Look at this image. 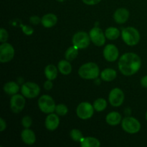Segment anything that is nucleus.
<instances>
[{
    "mask_svg": "<svg viewBox=\"0 0 147 147\" xmlns=\"http://www.w3.org/2000/svg\"><path fill=\"white\" fill-rule=\"evenodd\" d=\"M101 0H83V3H85L87 5H96L98 4Z\"/></svg>",
    "mask_w": 147,
    "mask_h": 147,
    "instance_id": "473e14b6",
    "label": "nucleus"
},
{
    "mask_svg": "<svg viewBox=\"0 0 147 147\" xmlns=\"http://www.w3.org/2000/svg\"><path fill=\"white\" fill-rule=\"evenodd\" d=\"M78 50L79 49L74 45L73 47H69L66 50L65 54L66 60H68V61H72V60H75L78 55Z\"/></svg>",
    "mask_w": 147,
    "mask_h": 147,
    "instance_id": "393cba45",
    "label": "nucleus"
},
{
    "mask_svg": "<svg viewBox=\"0 0 147 147\" xmlns=\"http://www.w3.org/2000/svg\"><path fill=\"white\" fill-rule=\"evenodd\" d=\"M55 112L59 116H65L68 112V109L65 104H58L56 106Z\"/></svg>",
    "mask_w": 147,
    "mask_h": 147,
    "instance_id": "cd10ccee",
    "label": "nucleus"
},
{
    "mask_svg": "<svg viewBox=\"0 0 147 147\" xmlns=\"http://www.w3.org/2000/svg\"><path fill=\"white\" fill-rule=\"evenodd\" d=\"M109 100L111 105L114 107H119L124 100V93L119 88H115L111 90L109 96Z\"/></svg>",
    "mask_w": 147,
    "mask_h": 147,
    "instance_id": "9d476101",
    "label": "nucleus"
},
{
    "mask_svg": "<svg viewBox=\"0 0 147 147\" xmlns=\"http://www.w3.org/2000/svg\"><path fill=\"white\" fill-rule=\"evenodd\" d=\"M100 70L96 63H88L83 64L78 70V74L82 78L92 80L98 77Z\"/></svg>",
    "mask_w": 147,
    "mask_h": 147,
    "instance_id": "f03ea898",
    "label": "nucleus"
},
{
    "mask_svg": "<svg viewBox=\"0 0 147 147\" xmlns=\"http://www.w3.org/2000/svg\"><path fill=\"white\" fill-rule=\"evenodd\" d=\"M58 70L63 75H69L72 71L71 64L68 60H60L58 63Z\"/></svg>",
    "mask_w": 147,
    "mask_h": 147,
    "instance_id": "5701e85b",
    "label": "nucleus"
},
{
    "mask_svg": "<svg viewBox=\"0 0 147 147\" xmlns=\"http://www.w3.org/2000/svg\"><path fill=\"white\" fill-rule=\"evenodd\" d=\"M90 40L96 46H103L106 42V35L103 34L101 29L99 27H95L92 30H90L89 32Z\"/></svg>",
    "mask_w": 147,
    "mask_h": 147,
    "instance_id": "9b49d317",
    "label": "nucleus"
},
{
    "mask_svg": "<svg viewBox=\"0 0 147 147\" xmlns=\"http://www.w3.org/2000/svg\"><path fill=\"white\" fill-rule=\"evenodd\" d=\"M129 17V11L125 8L118 9L113 14V19L118 24H123V23H125L128 20Z\"/></svg>",
    "mask_w": 147,
    "mask_h": 147,
    "instance_id": "2eb2a0df",
    "label": "nucleus"
},
{
    "mask_svg": "<svg viewBox=\"0 0 147 147\" xmlns=\"http://www.w3.org/2000/svg\"><path fill=\"white\" fill-rule=\"evenodd\" d=\"M56 1H59V2H63V1H64L65 0H56Z\"/></svg>",
    "mask_w": 147,
    "mask_h": 147,
    "instance_id": "e433bc0d",
    "label": "nucleus"
},
{
    "mask_svg": "<svg viewBox=\"0 0 147 147\" xmlns=\"http://www.w3.org/2000/svg\"><path fill=\"white\" fill-rule=\"evenodd\" d=\"M116 76L117 74H116V70L111 68L105 69L100 73V77H101L102 80L107 82L112 81L114 80L116 78Z\"/></svg>",
    "mask_w": 147,
    "mask_h": 147,
    "instance_id": "6ab92c4d",
    "label": "nucleus"
},
{
    "mask_svg": "<svg viewBox=\"0 0 147 147\" xmlns=\"http://www.w3.org/2000/svg\"><path fill=\"white\" fill-rule=\"evenodd\" d=\"M60 119L57 114L50 113L45 119V127L49 131H55L59 126Z\"/></svg>",
    "mask_w": 147,
    "mask_h": 147,
    "instance_id": "4468645a",
    "label": "nucleus"
},
{
    "mask_svg": "<svg viewBox=\"0 0 147 147\" xmlns=\"http://www.w3.org/2000/svg\"><path fill=\"white\" fill-rule=\"evenodd\" d=\"M21 92L24 97L27 98H34L39 96L40 93V88L37 83L27 82L22 85Z\"/></svg>",
    "mask_w": 147,
    "mask_h": 147,
    "instance_id": "0eeeda50",
    "label": "nucleus"
},
{
    "mask_svg": "<svg viewBox=\"0 0 147 147\" xmlns=\"http://www.w3.org/2000/svg\"><path fill=\"white\" fill-rule=\"evenodd\" d=\"M93 110L94 107L90 103L83 102L78 106L76 113L80 119L83 120H87L92 117L93 115Z\"/></svg>",
    "mask_w": 147,
    "mask_h": 147,
    "instance_id": "6e6552de",
    "label": "nucleus"
},
{
    "mask_svg": "<svg viewBox=\"0 0 147 147\" xmlns=\"http://www.w3.org/2000/svg\"><path fill=\"white\" fill-rule=\"evenodd\" d=\"M119 52L114 45H107L103 50V56L109 62H114L119 57Z\"/></svg>",
    "mask_w": 147,
    "mask_h": 147,
    "instance_id": "ddd939ff",
    "label": "nucleus"
},
{
    "mask_svg": "<svg viewBox=\"0 0 147 147\" xmlns=\"http://www.w3.org/2000/svg\"><path fill=\"white\" fill-rule=\"evenodd\" d=\"M42 20H40V18L39 17H37V16H32V17H30V22L31 24H34V25H36V24H38L39 23L41 22Z\"/></svg>",
    "mask_w": 147,
    "mask_h": 147,
    "instance_id": "2f4dec72",
    "label": "nucleus"
},
{
    "mask_svg": "<svg viewBox=\"0 0 147 147\" xmlns=\"http://www.w3.org/2000/svg\"><path fill=\"white\" fill-rule=\"evenodd\" d=\"M45 75L47 80H55L57 76V68L54 65H48L45 69Z\"/></svg>",
    "mask_w": 147,
    "mask_h": 147,
    "instance_id": "4be33fe9",
    "label": "nucleus"
},
{
    "mask_svg": "<svg viewBox=\"0 0 147 147\" xmlns=\"http://www.w3.org/2000/svg\"><path fill=\"white\" fill-rule=\"evenodd\" d=\"M93 107L95 110L97 111H103L107 107V102L103 98H98L93 103Z\"/></svg>",
    "mask_w": 147,
    "mask_h": 147,
    "instance_id": "a878e982",
    "label": "nucleus"
},
{
    "mask_svg": "<svg viewBox=\"0 0 147 147\" xmlns=\"http://www.w3.org/2000/svg\"><path fill=\"white\" fill-rule=\"evenodd\" d=\"M9 34L7 30L4 28H1L0 30V42H6L7 40H8Z\"/></svg>",
    "mask_w": 147,
    "mask_h": 147,
    "instance_id": "c756f323",
    "label": "nucleus"
},
{
    "mask_svg": "<svg viewBox=\"0 0 147 147\" xmlns=\"http://www.w3.org/2000/svg\"><path fill=\"white\" fill-rule=\"evenodd\" d=\"M146 121H147V112H146Z\"/></svg>",
    "mask_w": 147,
    "mask_h": 147,
    "instance_id": "4c0bfd02",
    "label": "nucleus"
},
{
    "mask_svg": "<svg viewBox=\"0 0 147 147\" xmlns=\"http://www.w3.org/2000/svg\"><path fill=\"white\" fill-rule=\"evenodd\" d=\"M80 146L82 147H99L100 143L98 139L93 137L83 138L80 142Z\"/></svg>",
    "mask_w": 147,
    "mask_h": 147,
    "instance_id": "412c9836",
    "label": "nucleus"
},
{
    "mask_svg": "<svg viewBox=\"0 0 147 147\" xmlns=\"http://www.w3.org/2000/svg\"><path fill=\"white\" fill-rule=\"evenodd\" d=\"M23 32L27 35H31L34 32V29L28 25H21Z\"/></svg>",
    "mask_w": 147,
    "mask_h": 147,
    "instance_id": "7c9ffc66",
    "label": "nucleus"
},
{
    "mask_svg": "<svg viewBox=\"0 0 147 147\" xmlns=\"http://www.w3.org/2000/svg\"><path fill=\"white\" fill-rule=\"evenodd\" d=\"M4 91L8 95H13L17 94V92L20 90V87L17 85V83L13 81L8 82V83H5V85L4 86Z\"/></svg>",
    "mask_w": 147,
    "mask_h": 147,
    "instance_id": "aec40b11",
    "label": "nucleus"
},
{
    "mask_svg": "<svg viewBox=\"0 0 147 147\" xmlns=\"http://www.w3.org/2000/svg\"><path fill=\"white\" fill-rule=\"evenodd\" d=\"M121 126L123 130L129 134H136L140 131L141 123L134 117H126L122 120Z\"/></svg>",
    "mask_w": 147,
    "mask_h": 147,
    "instance_id": "39448f33",
    "label": "nucleus"
},
{
    "mask_svg": "<svg viewBox=\"0 0 147 147\" xmlns=\"http://www.w3.org/2000/svg\"><path fill=\"white\" fill-rule=\"evenodd\" d=\"M105 35H106V38H108L110 40H114L119 38L120 36V31L119 29L116 28V27H109V28L106 29L105 31Z\"/></svg>",
    "mask_w": 147,
    "mask_h": 147,
    "instance_id": "b1692460",
    "label": "nucleus"
},
{
    "mask_svg": "<svg viewBox=\"0 0 147 147\" xmlns=\"http://www.w3.org/2000/svg\"><path fill=\"white\" fill-rule=\"evenodd\" d=\"M32 120L31 117H30L28 116H24L22 119V126L25 129L30 128L32 126Z\"/></svg>",
    "mask_w": 147,
    "mask_h": 147,
    "instance_id": "c85d7f7f",
    "label": "nucleus"
},
{
    "mask_svg": "<svg viewBox=\"0 0 147 147\" xmlns=\"http://www.w3.org/2000/svg\"><path fill=\"white\" fill-rule=\"evenodd\" d=\"M106 121L111 126H117L121 121V115L116 111L111 112L106 116Z\"/></svg>",
    "mask_w": 147,
    "mask_h": 147,
    "instance_id": "a211bd4d",
    "label": "nucleus"
},
{
    "mask_svg": "<svg viewBox=\"0 0 147 147\" xmlns=\"http://www.w3.org/2000/svg\"><path fill=\"white\" fill-rule=\"evenodd\" d=\"M142 61L139 55L133 53H127L121 57L119 61V69L124 76H130L139 71Z\"/></svg>",
    "mask_w": 147,
    "mask_h": 147,
    "instance_id": "f257e3e1",
    "label": "nucleus"
},
{
    "mask_svg": "<svg viewBox=\"0 0 147 147\" xmlns=\"http://www.w3.org/2000/svg\"><path fill=\"white\" fill-rule=\"evenodd\" d=\"M141 84L143 87L147 88V76H144L141 80Z\"/></svg>",
    "mask_w": 147,
    "mask_h": 147,
    "instance_id": "c9c22d12",
    "label": "nucleus"
},
{
    "mask_svg": "<svg viewBox=\"0 0 147 147\" xmlns=\"http://www.w3.org/2000/svg\"><path fill=\"white\" fill-rule=\"evenodd\" d=\"M41 20L42 24L46 28L54 27L57 22V17H56L55 14H52V13H49L44 15Z\"/></svg>",
    "mask_w": 147,
    "mask_h": 147,
    "instance_id": "f3484780",
    "label": "nucleus"
},
{
    "mask_svg": "<svg viewBox=\"0 0 147 147\" xmlns=\"http://www.w3.org/2000/svg\"><path fill=\"white\" fill-rule=\"evenodd\" d=\"M7 127V124H6V122L2 118L0 119V131H4V129Z\"/></svg>",
    "mask_w": 147,
    "mask_h": 147,
    "instance_id": "f704fd0d",
    "label": "nucleus"
},
{
    "mask_svg": "<svg viewBox=\"0 0 147 147\" xmlns=\"http://www.w3.org/2000/svg\"><path fill=\"white\" fill-rule=\"evenodd\" d=\"M90 37L88 34L85 32H78L73 35V45L77 47L78 49H85L90 45Z\"/></svg>",
    "mask_w": 147,
    "mask_h": 147,
    "instance_id": "423d86ee",
    "label": "nucleus"
},
{
    "mask_svg": "<svg viewBox=\"0 0 147 147\" xmlns=\"http://www.w3.org/2000/svg\"><path fill=\"white\" fill-rule=\"evenodd\" d=\"M44 88L47 90H51L52 88H53V83H52V80H47V81L45 82Z\"/></svg>",
    "mask_w": 147,
    "mask_h": 147,
    "instance_id": "72a5a7b5",
    "label": "nucleus"
},
{
    "mask_svg": "<svg viewBox=\"0 0 147 147\" xmlns=\"http://www.w3.org/2000/svg\"><path fill=\"white\" fill-rule=\"evenodd\" d=\"M121 37L126 44L129 46H134L140 40V34L136 28L132 27H126L122 30Z\"/></svg>",
    "mask_w": 147,
    "mask_h": 147,
    "instance_id": "7ed1b4c3",
    "label": "nucleus"
},
{
    "mask_svg": "<svg viewBox=\"0 0 147 147\" xmlns=\"http://www.w3.org/2000/svg\"><path fill=\"white\" fill-rule=\"evenodd\" d=\"M38 106L42 112L48 114L53 113L56 108L54 100L48 95H43L39 98Z\"/></svg>",
    "mask_w": 147,
    "mask_h": 147,
    "instance_id": "20e7f679",
    "label": "nucleus"
},
{
    "mask_svg": "<svg viewBox=\"0 0 147 147\" xmlns=\"http://www.w3.org/2000/svg\"><path fill=\"white\" fill-rule=\"evenodd\" d=\"M25 106V99L24 96L14 94L10 99V108L14 113H19L23 110Z\"/></svg>",
    "mask_w": 147,
    "mask_h": 147,
    "instance_id": "f8f14e48",
    "label": "nucleus"
},
{
    "mask_svg": "<svg viewBox=\"0 0 147 147\" xmlns=\"http://www.w3.org/2000/svg\"><path fill=\"white\" fill-rule=\"evenodd\" d=\"M70 136L71 139L75 142H81L83 139V136L82 132L78 129H72L70 132Z\"/></svg>",
    "mask_w": 147,
    "mask_h": 147,
    "instance_id": "bb28decb",
    "label": "nucleus"
},
{
    "mask_svg": "<svg viewBox=\"0 0 147 147\" xmlns=\"http://www.w3.org/2000/svg\"><path fill=\"white\" fill-rule=\"evenodd\" d=\"M22 140L27 145H32L35 142L36 136L34 131L29 129H25L21 133Z\"/></svg>",
    "mask_w": 147,
    "mask_h": 147,
    "instance_id": "dca6fc26",
    "label": "nucleus"
},
{
    "mask_svg": "<svg viewBox=\"0 0 147 147\" xmlns=\"http://www.w3.org/2000/svg\"><path fill=\"white\" fill-rule=\"evenodd\" d=\"M14 55V47L7 42H3L0 46V62L2 63L11 61Z\"/></svg>",
    "mask_w": 147,
    "mask_h": 147,
    "instance_id": "1a4fd4ad",
    "label": "nucleus"
}]
</instances>
